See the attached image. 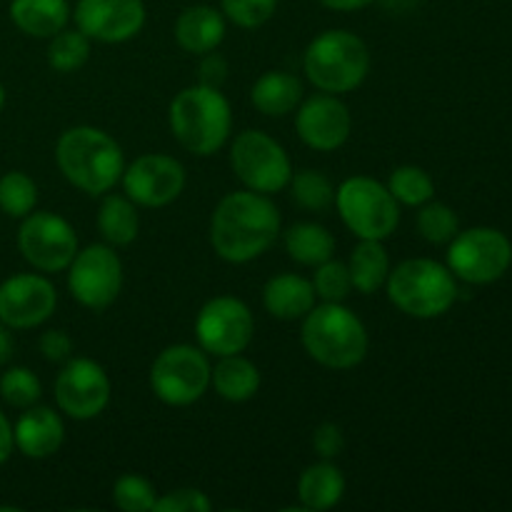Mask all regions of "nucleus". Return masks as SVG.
<instances>
[{
    "label": "nucleus",
    "mask_w": 512,
    "mask_h": 512,
    "mask_svg": "<svg viewBox=\"0 0 512 512\" xmlns=\"http://www.w3.org/2000/svg\"><path fill=\"white\" fill-rule=\"evenodd\" d=\"M15 448L25 455V458L43 460L50 458L60 450L65 438L63 420L55 410L50 408H25V413L20 415L18 423L13 428Z\"/></svg>",
    "instance_id": "19"
},
{
    "label": "nucleus",
    "mask_w": 512,
    "mask_h": 512,
    "mask_svg": "<svg viewBox=\"0 0 512 512\" xmlns=\"http://www.w3.org/2000/svg\"><path fill=\"white\" fill-rule=\"evenodd\" d=\"M255 333V320L248 305L230 295L208 300L195 320V335L205 353L238 355L250 345Z\"/></svg>",
    "instance_id": "11"
},
{
    "label": "nucleus",
    "mask_w": 512,
    "mask_h": 512,
    "mask_svg": "<svg viewBox=\"0 0 512 512\" xmlns=\"http://www.w3.org/2000/svg\"><path fill=\"white\" fill-rule=\"evenodd\" d=\"M348 270L353 288H358L363 295L383 288L390 275V258L388 250L383 248V240H360V245L350 255Z\"/></svg>",
    "instance_id": "26"
},
{
    "label": "nucleus",
    "mask_w": 512,
    "mask_h": 512,
    "mask_svg": "<svg viewBox=\"0 0 512 512\" xmlns=\"http://www.w3.org/2000/svg\"><path fill=\"white\" fill-rule=\"evenodd\" d=\"M385 285H388L390 303L410 318L420 320L448 313L450 305L458 298L453 270L428 258L400 263L398 268L390 270Z\"/></svg>",
    "instance_id": "5"
},
{
    "label": "nucleus",
    "mask_w": 512,
    "mask_h": 512,
    "mask_svg": "<svg viewBox=\"0 0 512 512\" xmlns=\"http://www.w3.org/2000/svg\"><path fill=\"white\" fill-rule=\"evenodd\" d=\"M280 233V213L263 193H230L210 218V243L228 263H250L273 248Z\"/></svg>",
    "instance_id": "1"
},
{
    "label": "nucleus",
    "mask_w": 512,
    "mask_h": 512,
    "mask_svg": "<svg viewBox=\"0 0 512 512\" xmlns=\"http://www.w3.org/2000/svg\"><path fill=\"white\" fill-rule=\"evenodd\" d=\"M90 58V38L80 30H60L50 38L48 65L55 73H73L80 70Z\"/></svg>",
    "instance_id": "29"
},
{
    "label": "nucleus",
    "mask_w": 512,
    "mask_h": 512,
    "mask_svg": "<svg viewBox=\"0 0 512 512\" xmlns=\"http://www.w3.org/2000/svg\"><path fill=\"white\" fill-rule=\"evenodd\" d=\"M3 105H5V90L3 85H0V110H3Z\"/></svg>",
    "instance_id": "45"
},
{
    "label": "nucleus",
    "mask_w": 512,
    "mask_h": 512,
    "mask_svg": "<svg viewBox=\"0 0 512 512\" xmlns=\"http://www.w3.org/2000/svg\"><path fill=\"white\" fill-rule=\"evenodd\" d=\"M140 220L135 205L123 195H108L98 210V230L110 245H130L138 238Z\"/></svg>",
    "instance_id": "28"
},
{
    "label": "nucleus",
    "mask_w": 512,
    "mask_h": 512,
    "mask_svg": "<svg viewBox=\"0 0 512 512\" xmlns=\"http://www.w3.org/2000/svg\"><path fill=\"white\" fill-rule=\"evenodd\" d=\"M155 512H208L210 500L208 495L195 488L175 490V493L163 495L155 500Z\"/></svg>",
    "instance_id": "38"
},
{
    "label": "nucleus",
    "mask_w": 512,
    "mask_h": 512,
    "mask_svg": "<svg viewBox=\"0 0 512 512\" xmlns=\"http://www.w3.org/2000/svg\"><path fill=\"white\" fill-rule=\"evenodd\" d=\"M10 20L30 38H53L68 25V0H10Z\"/></svg>",
    "instance_id": "22"
},
{
    "label": "nucleus",
    "mask_w": 512,
    "mask_h": 512,
    "mask_svg": "<svg viewBox=\"0 0 512 512\" xmlns=\"http://www.w3.org/2000/svg\"><path fill=\"white\" fill-rule=\"evenodd\" d=\"M155 490L140 475H123L113 488V503L125 512H148L155 508Z\"/></svg>",
    "instance_id": "36"
},
{
    "label": "nucleus",
    "mask_w": 512,
    "mask_h": 512,
    "mask_svg": "<svg viewBox=\"0 0 512 512\" xmlns=\"http://www.w3.org/2000/svg\"><path fill=\"white\" fill-rule=\"evenodd\" d=\"M55 400L75 420L98 418L110 403V380L103 365L90 358L68 360L55 380Z\"/></svg>",
    "instance_id": "14"
},
{
    "label": "nucleus",
    "mask_w": 512,
    "mask_h": 512,
    "mask_svg": "<svg viewBox=\"0 0 512 512\" xmlns=\"http://www.w3.org/2000/svg\"><path fill=\"white\" fill-rule=\"evenodd\" d=\"M75 25L100 43H125L145 25L143 0H78Z\"/></svg>",
    "instance_id": "17"
},
{
    "label": "nucleus",
    "mask_w": 512,
    "mask_h": 512,
    "mask_svg": "<svg viewBox=\"0 0 512 512\" xmlns=\"http://www.w3.org/2000/svg\"><path fill=\"white\" fill-rule=\"evenodd\" d=\"M15 448V438H13V425L8 423L5 413H0V463L10 458Z\"/></svg>",
    "instance_id": "42"
},
{
    "label": "nucleus",
    "mask_w": 512,
    "mask_h": 512,
    "mask_svg": "<svg viewBox=\"0 0 512 512\" xmlns=\"http://www.w3.org/2000/svg\"><path fill=\"white\" fill-rule=\"evenodd\" d=\"M418 230L428 243H450L458 235V215L445 203H428L418 213Z\"/></svg>",
    "instance_id": "33"
},
{
    "label": "nucleus",
    "mask_w": 512,
    "mask_h": 512,
    "mask_svg": "<svg viewBox=\"0 0 512 512\" xmlns=\"http://www.w3.org/2000/svg\"><path fill=\"white\" fill-rule=\"evenodd\" d=\"M13 350H15V343H13V335L8 333V325H5V328L0 325V368L13 358Z\"/></svg>",
    "instance_id": "44"
},
{
    "label": "nucleus",
    "mask_w": 512,
    "mask_h": 512,
    "mask_svg": "<svg viewBox=\"0 0 512 512\" xmlns=\"http://www.w3.org/2000/svg\"><path fill=\"white\" fill-rule=\"evenodd\" d=\"M168 118L175 140L195 155H213L223 148L233 128L230 103L220 88L200 83L175 95Z\"/></svg>",
    "instance_id": "3"
},
{
    "label": "nucleus",
    "mask_w": 512,
    "mask_h": 512,
    "mask_svg": "<svg viewBox=\"0 0 512 512\" xmlns=\"http://www.w3.org/2000/svg\"><path fill=\"white\" fill-rule=\"evenodd\" d=\"M295 128H298L300 140L308 148L320 150V153H330L345 145L350 138V128H353V118L343 100L335 98L333 93H320L305 100L295 118Z\"/></svg>",
    "instance_id": "18"
},
{
    "label": "nucleus",
    "mask_w": 512,
    "mask_h": 512,
    "mask_svg": "<svg viewBox=\"0 0 512 512\" xmlns=\"http://www.w3.org/2000/svg\"><path fill=\"white\" fill-rule=\"evenodd\" d=\"M313 448L323 460H333L343 453L345 435L335 423H323L313 433Z\"/></svg>",
    "instance_id": "39"
},
{
    "label": "nucleus",
    "mask_w": 512,
    "mask_h": 512,
    "mask_svg": "<svg viewBox=\"0 0 512 512\" xmlns=\"http://www.w3.org/2000/svg\"><path fill=\"white\" fill-rule=\"evenodd\" d=\"M263 303L273 318L298 320L315 308V288L310 280L295 273L275 275L265 283Z\"/></svg>",
    "instance_id": "21"
},
{
    "label": "nucleus",
    "mask_w": 512,
    "mask_h": 512,
    "mask_svg": "<svg viewBox=\"0 0 512 512\" xmlns=\"http://www.w3.org/2000/svg\"><path fill=\"white\" fill-rule=\"evenodd\" d=\"M285 250L295 263L318 268L320 263L333 258L335 240L323 225L298 223L285 233Z\"/></svg>",
    "instance_id": "27"
},
{
    "label": "nucleus",
    "mask_w": 512,
    "mask_h": 512,
    "mask_svg": "<svg viewBox=\"0 0 512 512\" xmlns=\"http://www.w3.org/2000/svg\"><path fill=\"white\" fill-rule=\"evenodd\" d=\"M318 3H323L325 8L330 10H343V13H350V10L368 8V5L375 3V0H318Z\"/></svg>",
    "instance_id": "43"
},
{
    "label": "nucleus",
    "mask_w": 512,
    "mask_h": 512,
    "mask_svg": "<svg viewBox=\"0 0 512 512\" xmlns=\"http://www.w3.org/2000/svg\"><path fill=\"white\" fill-rule=\"evenodd\" d=\"M388 190L393 193V198L398 203L410 205H425L435 195V183L423 168H415V165H403V168H395L390 173Z\"/></svg>",
    "instance_id": "31"
},
{
    "label": "nucleus",
    "mask_w": 512,
    "mask_h": 512,
    "mask_svg": "<svg viewBox=\"0 0 512 512\" xmlns=\"http://www.w3.org/2000/svg\"><path fill=\"white\" fill-rule=\"evenodd\" d=\"M18 248L23 258L43 273H60L73 263L78 238L65 218L55 213H30L18 230Z\"/></svg>",
    "instance_id": "13"
},
{
    "label": "nucleus",
    "mask_w": 512,
    "mask_h": 512,
    "mask_svg": "<svg viewBox=\"0 0 512 512\" xmlns=\"http://www.w3.org/2000/svg\"><path fill=\"white\" fill-rule=\"evenodd\" d=\"M213 368L203 348L195 345H170L155 358L150 368V388L155 398L173 408L193 405L205 395Z\"/></svg>",
    "instance_id": "8"
},
{
    "label": "nucleus",
    "mask_w": 512,
    "mask_h": 512,
    "mask_svg": "<svg viewBox=\"0 0 512 512\" xmlns=\"http://www.w3.org/2000/svg\"><path fill=\"white\" fill-rule=\"evenodd\" d=\"M303 345L315 363L350 370L368 353V333L358 315L340 303H323L303 320Z\"/></svg>",
    "instance_id": "4"
},
{
    "label": "nucleus",
    "mask_w": 512,
    "mask_h": 512,
    "mask_svg": "<svg viewBox=\"0 0 512 512\" xmlns=\"http://www.w3.org/2000/svg\"><path fill=\"white\" fill-rule=\"evenodd\" d=\"M290 190H293V200L305 210H315V213H325L330 205L335 203V188L323 173L318 170H300L298 175L290 178Z\"/></svg>",
    "instance_id": "32"
},
{
    "label": "nucleus",
    "mask_w": 512,
    "mask_h": 512,
    "mask_svg": "<svg viewBox=\"0 0 512 512\" xmlns=\"http://www.w3.org/2000/svg\"><path fill=\"white\" fill-rule=\"evenodd\" d=\"M0 395L10 408H30L40 400V380L28 368H10L0 378Z\"/></svg>",
    "instance_id": "34"
},
{
    "label": "nucleus",
    "mask_w": 512,
    "mask_h": 512,
    "mask_svg": "<svg viewBox=\"0 0 512 512\" xmlns=\"http://www.w3.org/2000/svg\"><path fill=\"white\" fill-rule=\"evenodd\" d=\"M223 13L240 28H260L273 18L278 0H220Z\"/></svg>",
    "instance_id": "37"
},
{
    "label": "nucleus",
    "mask_w": 512,
    "mask_h": 512,
    "mask_svg": "<svg viewBox=\"0 0 512 512\" xmlns=\"http://www.w3.org/2000/svg\"><path fill=\"white\" fill-rule=\"evenodd\" d=\"M250 100L263 115L283 118V115L293 113L295 105L303 100V83L285 70H270L255 80Z\"/></svg>",
    "instance_id": "23"
},
{
    "label": "nucleus",
    "mask_w": 512,
    "mask_h": 512,
    "mask_svg": "<svg viewBox=\"0 0 512 512\" xmlns=\"http://www.w3.org/2000/svg\"><path fill=\"white\" fill-rule=\"evenodd\" d=\"M230 165L245 188L263 195L288 188L293 178V165L283 145L260 130H245L235 138Z\"/></svg>",
    "instance_id": "9"
},
{
    "label": "nucleus",
    "mask_w": 512,
    "mask_h": 512,
    "mask_svg": "<svg viewBox=\"0 0 512 512\" xmlns=\"http://www.w3.org/2000/svg\"><path fill=\"white\" fill-rule=\"evenodd\" d=\"M123 188L133 203L143 208L170 205L185 188V170L170 155H140L123 170Z\"/></svg>",
    "instance_id": "15"
},
{
    "label": "nucleus",
    "mask_w": 512,
    "mask_h": 512,
    "mask_svg": "<svg viewBox=\"0 0 512 512\" xmlns=\"http://www.w3.org/2000/svg\"><path fill=\"white\" fill-rule=\"evenodd\" d=\"M225 38V20L210 5H190L175 20V40L183 50L205 55L218 48Z\"/></svg>",
    "instance_id": "20"
},
{
    "label": "nucleus",
    "mask_w": 512,
    "mask_h": 512,
    "mask_svg": "<svg viewBox=\"0 0 512 512\" xmlns=\"http://www.w3.org/2000/svg\"><path fill=\"white\" fill-rule=\"evenodd\" d=\"M313 288L318 298H323L325 303H343L348 298L350 288H353V280H350L348 265L340 263V260H325L318 265V273H315Z\"/></svg>",
    "instance_id": "35"
},
{
    "label": "nucleus",
    "mask_w": 512,
    "mask_h": 512,
    "mask_svg": "<svg viewBox=\"0 0 512 512\" xmlns=\"http://www.w3.org/2000/svg\"><path fill=\"white\" fill-rule=\"evenodd\" d=\"M58 295L50 280L35 273H20L0 285V323L13 330H28L55 313Z\"/></svg>",
    "instance_id": "16"
},
{
    "label": "nucleus",
    "mask_w": 512,
    "mask_h": 512,
    "mask_svg": "<svg viewBox=\"0 0 512 512\" xmlns=\"http://www.w3.org/2000/svg\"><path fill=\"white\" fill-rule=\"evenodd\" d=\"M510 263V240L495 228H470L450 240L448 268L465 283H495L508 273Z\"/></svg>",
    "instance_id": "10"
},
{
    "label": "nucleus",
    "mask_w": 512,
    "mask_h": 512,
    "mask_svg": "<svg viewBox=\"0 0 512 512\" xmlns=\"http://www.w3.org/2000/svg\"><path fill=\"white\" fill-rule=\"evenodd\" d=\"M38 203V185L30 175L10 170L0 178V210L10 218H25Z\"/></svg>",
    "instance_id": "30"
},
{
    "label": "nucleus",
    "mask_w": 512,
    "mask_h": 512,
    "mask_svg": "<svg viewBox=\"0 0 512 512\" xmlns=\"http://www.w3.org/2000/svg\"><path fill=\"white\" fill-rule=\"evenodd\" d=\"M343 495V473L328 460L305 468V473L298 480V498L305 510H330L343 500Z\"/></svg>",
    "instance_id": "24"
},
{
    "label": "nucleus",
    "mask_w": 512,
    "mask_h": 512,
    "mask_svg": "<svg viewBox=\"0 0 512 512\" xmlns=\"http://www.w3.org/2000/svg\"><path fill=\"white\" fill-rule=\"evenodd\" d=\"M210 383L215 385V393L230 403H245L253 398L260 388V373L248 358L238 355H225L215 365Z\"/></svg>",
    "instance_id": "25"
},
{
    "label": "nucleus",
    "mask_w": 512,
    "mask_h": 512,
    "mask_svg": "<svg viewBox=\"0 0 512 512\" xmlns=\"http://www.w3.org/2000/svg\"><path fill=\"white\" fill-rule=\"evenodd\" d=\"M123 288V263L108 245H88L68 265V290L80 305L105 310Z\"/></svg>",
    "instance_id": "12"
},
{
    "label": "nucleus",
    "mask_w": 512,
    "mask_h": 512,
    "mask_svg": "<svg viewBox=\"0 0 512 512\" xmlns=\"http://www.w3.org/2000/svg\"><path fill=\"white\" fill-rule=\"evenodd\" d=\"M60 173L88 195H103L123 178V150L108 133L78 125L60 135L55 145Z\"/></svg>",
    "instance_id": "2"
},
{
    "label": "nucleus",
    "mask_w": 512,
    "mask_h": 512,
    "mask_svg": "<svg viewBox=\"0 0 512 512\" xmlns=\"http://www.w3.org/2000/svg\"><path fill=\"white\" fill-rule=\"evenodd\" d=\"M228 75V63L220 53H205L203 63H200V85H210V88H220Z\"/></svg>",
    "instance_id": "41"
},
{
    "label": "nucleus",
    "mask_w": 512,
    "mask_h": 512,
    "mask_svg": "<svg viewBox=\"0 0 512 512\" xmlns=\"http://www.w3.org/2000/svg\"><path fill=\"white\" fill-rule=\"evenodd\" d=\"M303 68L323 93H350L370 70L368 45L350 30H325L305 50Z\"/></svg>",
    "instance_id": "6"
},
{
    "label": "nucleus",
    "mask_w": 512,
    "mask_h": 512,
    "mask_svg": "<svg viewBox=\"0 0 512 512\" xmlns=\"http://www.w3.org/2000/svg\"><path fill=\"white\" fill-rule=\"evenodd\" d=\"M335 205L343 223L360 240H385L395 233L400 223L398 200L388 185L365 175L348 178L335 193Z\"/></svg>",
    "instance_id": "7"
},
{
    "label": "nucleus",
    "mask_w": 512,
    "mask_h": 512,
    "mask_svg": "<svg viewBox=\"0 0 512 512\" xmlns=\"http://www.w3.org/2000/svg\"><path fill=\"white\" fill-rule=\"evenodd\" d=\"M40 353L50 363H65V360H70V353H73V340H70L65 330H48L40 338Z\"/></svg>",
    "instance_id": "40"
}]
</instances>
